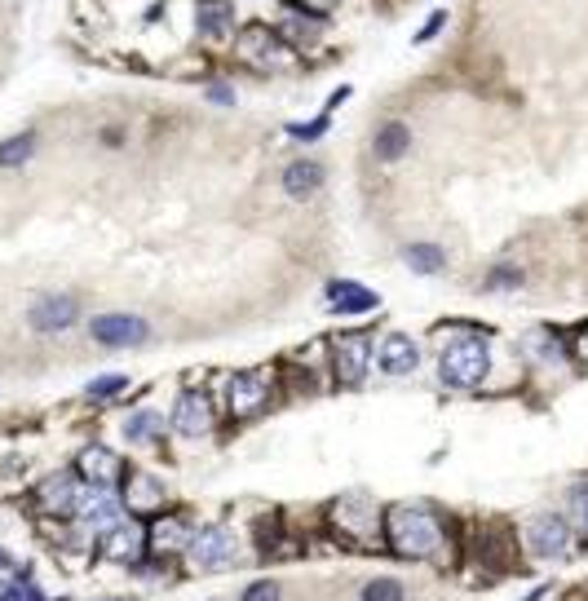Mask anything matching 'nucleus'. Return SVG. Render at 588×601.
<instances>
[{
  "mask_svg": "<svg viewBox=\"0 0 588 601\" xmlns=\"http://www.w3.org/2000/svg\"><path fill=\"white\" fill-rule=\"evenodd\" d=\"M385 535H389L394 553H403V558H438L443 540H447L443 521L420 504H394L385 518Z\"/></svg>",
  "mask_w": 588,
  "mask_h": 601,
  "instance_id": "f257e3e1",
  "label": "nucleus"
},
{
  "mask_svg": "<svg viewBox=\"0 0 588 601\" xmlns=\"http://www.w3.org/2000/svg\"><path fill=\"white\" fill-rule=\"evenodd\" d=\"M438 371H443V380H447L452 390H473V385H482V376L491 371V354H487L482 341L464 336V341H456V345L443 350Z\"/></svg>",
  "mask_w": 588,
  "mask_h": 601,
  "instance_id": "f03ea898",
  "label": "nucleus"
},
{
  "mask_svg": "<svg viewBox=\"0 0 588 601\" xmlns=\"http://www.w3.org/2000/svg\"><path fill=\"white\" fill-rule=\"evenodd\" d=\"M235 553H239V544L226 526H209V531L191 535V544H186V558H191L195 570H226L235 561Z\"/></svg>",
  "mask_w": 588,
  "mask_h": 601,
  "instance_id": "7ed1b4c3",
  "label": "nucleus"
},
{
  "mask_svg": "<svg viewBox=\"0 0 588 601\" xmlns=\"http://www.w3.org/2000/svg\"><path fill=\"white\" fill-rule=\"evenodd\" d=\"M226 399H230V416L235 420H248V416H257L270 402V376L266 371H239V376H230Z\"/></svg>",
  "mask_w": 588,
  "mask_h": 601,
  "instance_id": "20e7f679",
  "label": "nucleus"
},
{
  "mask_svg": "<svg viewBox=\"0 0 588 601\" xmlns=\"http://www.w3.org/2000/svg\"><path fill=\"white\" fill-rule=\"evenodd\" d=\"M76 513H80V521L93 531V535H107V531L120 521L125 504H120V495H116L111 486H93V491H84V495H80Z\"/></svg>",
  "mask_w": 588,
  "mask_h": 601,
  "instance_id": "39448f33",
  "label": "nucleus"
},
{
  "mask_svg": "<svg viewBox=\"0 0 588 601\" xmlns=\"http://www.w3.org/2000/svg\"><path fill=\"white\" fill-rule=\"evenodd\" d=\"M89 332H93V341H98V345H111V350L142 345V341L151 336L146 319H137V315H102V319H93Z\"/></svg>",
  "mask_w": 588,
  "mask_h": 601,
  "instance_id": "423d86ee",
  "label": "nucleus"
},
{
  "mask_svg": "<svg viewBox=\"0 0 588 601\" xmlns=\"http://www.w3.org/2000/svg\"><path fill=\"white\" fill-rule=\"evenodd\" d=\"M527 549L536 553V558H566L571 553V526L562 518H553V513H545V518H536L531 526H527Z\"/></svg>",
  "mask_w": 588,
  "mask_h": 601,
  "instance_id": "0eeeda50",
  "label": "nucleus"
},
{
  "mask_svg": "<svg viewBox=\"0 0 588 601\" xmlns=\"http://www.w3.org/2000/svg\"><path fill=\"white\" fill-rule=\"evenodd\" d=\"M76 319H80V301L71 292H53V296H41L32 305V327L36 332H67Z\"/></svg>",
  "mask_w": 588,
  "mask_h": 601,
  "instance_id": "6e6552de",
  "label": "nucleus"
},
{
  "mask_svg": "<svg viewBox=\"0 0 588 601\" xmlns=\"http://www.w3.org/2000/svg\"><path fill=\"white\" fill-rule=\"evenodd\" d=\"M173 429H177L182 438H200V434L212 429V407L200 390H186V394L177 399V407H173Z\"/></svg>",
  "mask_w": 588,
  "mask_h": 601,
  "instance_id": "1a4fd4ad",
  "label": "nucleus"
},
{
  "mask_svg": "<svg viewBox=\"0 0 588 601\" xmlns=\"http://www.w3.org/2000/svg\"><path fill=\"white\" fill-rule=\"evenodd\" d=\"M332 367H336V380L341 385H359L368 376V336H341L336 341V354H332Z\"/></svg>",
  "mask_w": 588,
  "mask_h": 601,
  "instance_id": "9d476101",
  "label": "nucleus"
},
{
  "mask_svg": "<svg viewBox=\"0 0 588 601\" xmlns=\"http://www.w3.org/2000/svg\"><path fill=\"white\" fill-rule=\"evenodd\" d=\"M84 486L76 474H53V478L41 486V509L44 513H58V518H67V513H76V504H80Z\"/></svg>",
  "mask_w": 588,
  "mask_h": 601,
  "instance_id": "9b49d317",
  "label": "nucleus"
},
{
  "mask_svg": "<svg viewBox=\"0 0 588 601\" xmlns=\"http://www.w3.org/2000/svg\"><path fill=\"white\" fill-rule=\"evenodd\" d=\"M332 518H336V526L350 531V535H372V531H377V504L363 500V495H345V500L332 509Z\"/></svg>",
  "mask_w": 588,
  "mask_h": 601,
  "instance_id": "f8f14e48",
  "label": "nucleus"
},
{
  "mask_svg": "<svg viewBox=\"0 0 588 601\" xmlns=\"http://www.w3.org/2000/svg\"><path fill=\"white\" fill-rule=\"evenodd\" d=\"M142 549H146V531L133 526V521H116V526L107 531V544H102V553L111 561H137Z\"/></svg>",
  "mask_w": 588,
  "mask_h": 601,
  "instance_id": "ddd939ff",
  "label": "nucleus"
},
{
  "mask_svg": "<svg viewBox=\"0 0 588 601\" xmlns=\"http://www.w3.org/2000/svg\"><path fill=\"white\" fill-rule=\"evenodd\" d=\"M416 341L412 336H403V332H394V336H385V345H380V367L389 371V376H407V371H416Z\"/></svg>",
  "mask_w": 588,
  "mask_h": 601,
  "instance_id": "4468645a",
  "label": "nucleus"
},
{
  "mask_svg": "<svg viewBox=\"0 0 588 601\" xmlns=\"http://www.w3.org/2000/svg\"><path fill=\"white\" fill-rule=\"evenodd\" d=\"M191 544V531H186V521L182 518H160L151 531H146V549L151 553H177V549H186Z\"/></svg>",
  "mask_w": 588,
  "mask_h": 601,
  "instance_id": "2eb2a0df",
  "label": "nucleus"
},
{
  "mask_svg": "<svg viewBox=\"0 0 588 601\" xmlns=\"http://www.w3.org/2000/svg\"><path fill=\"white\" fill-rule=\"evenodd\" d=\"M80 474L93 482V486H116L125 469H120V460H116L111 451H102V446H89V451L80 455Z\"/></svg>",
  "mask_w": 588,
  "mask_h": 601,
  "instance_id": "dca6fc26",
  "label": "nucleus"
},
{
  "mask_svg": "<svg viewBox=\"0 0 588 601\" xmlns=\"http://www.w3.org/2000/svg\"><path fill=\"white\" fill-rule=\"evenodd\" d=\"M319 182H323V168H319L314 160H296V164H288V173H284V191H288L293 200L314 195V191H319Z\"/></svg>",
  "mask_w": 588,
  "mask_h": 601,
  "instance_id": "f3484780",
  "label": "nucleus"
},
{
  "mask_svg": "<svg viewBox=\"0 0 588 601\" xmlns=\"http://www.w3.org/2000/svg\"><path fill=\"white\" fill-rule=\"evenodd\" d=\"M195 18H200V32H204V36H212V41L230 36V27H235V9H230L226 0H204Z\"/></svg>",
  "mask_w": 588,
  "mask_h": 601,
  "instance_id": "a211bd4d",
  "label": "nucleus"
},
{
  "mask_svg": "<svg viewBox=\"0 0 588 601\" xmlns=\"http://www.w3.org/2000/svg\"><path fill=\"white\" fill-rule=\"evenodd\" d=\"M328 296L336 301V310L341 315H363V310H377V296L372 292H363V287H354L350 279H341L328 287Z\"/></svg>",
  "mask_w": 588,
  "mask_h": 601,
  "instance_id": "6ab92c4d",
  "label": "nucleus"
},
{
  "mask_svg": "<svg viewBox=\"0 0 588 601\" xmlns=\"http://www.w3.org/2000/svg\"><path fill=\"white\" fill-rule=\"evenodd\" d=\"M128 504L133 509H160L164 504V486L151 474H128Z\"/></svg>",
  "mask_w": 588,
  "mask_h": 601,
  "instance_id": "aec40b11",
  "label": "nucleus"
},
{
  "mask_svg": "<svg viewBox=\"0 0 588 601\" xmlns=\"http://www.w3.org/2000/svg\"><path fill=\"white\" fill-rule=\"evenodd\" d=\"M407 146H412V133H407V124L389 120L377 133V155H380V160H403V155H407Z\"/></svg>",
  "mask_w": 588,
  "mask_h": 601,
  "instance_id": "412c9836",
  "label": "nucleus"
},
{
  "mask_svg": "<svg viewBox=\"0 0 588 601\" xmlns=\"http://www.w3.org/2000/svg\"><path fill=\"white\" fill-rule=\"evenodd\" d=\"M244 58H248V62H261V67H270V62H284L288 53L279 49L275 36H266V32H248V41H244Z\"/></svg>",
  "mask_w": 588,
  "mask_h": 601,
  "instance_id": "4be33fe9",
  "label": "nucleus"
},
{
  "mask_svg": "<svg viewBox=\"0 0 588 601\" xmlns=\"http://www.w3.org/2000/svg\"><path fill=\"white\" fill-rule=\"evenodd\" d=\"M403 261L420 270V275H438L443 266H447V252L443 248H434V243H412L407 252H403Z\"/></svg>",
  "mask_w": 588,
  "mask_h": 601,
  "instance_id": "5701e85b",
  "label": "nucleus"
},
{
  "mask_svg": "<svg viewBox=\"0 0 588 601\" xmlns=\"http://www.w3.org/2000/svg\"><path fill=\"white\" fill-rule=\"evenodd\" d=\"M32 151H36V137H32V133L9 137V142L0 146V168H18V164H27L32 160Z\"/></svg>",
  "mask_w": 588,
  "mask_h": 601,
  "instance_id": "b1692460",
  "label": "nucleus"
},
{
  "mask_svg": "<svg viewBox=\"0 0 588 601\" xmlns=\"http://www.w3.org/2000/svg\"><path fill=\"white\" fill-rule=\"evenodd\" d=\"M160 429H164V425H160V416H155V411H137V416L125 425V438L128 442H151Z\"/></svg>",
  "mask_w": 588,
  "mask_h": 601,
  "instance_id": "393cba45",
  "label": "nucleus"
},
{
  "mask_svg": "<svg viewBox=\"0 0 588 601\" xmlns=\"http://www.w3.org/2000/svg\"><path fill=\"white\" fill-rule=\"evenodd\" d=\"M566 513H571V526L588 531V478H580L571 486V500H566Z\"/></svg>",
  "mask_w": 588,
  "mask_h": 601,
  "instance_id": "a878e982",
  "label": "nucleus"
},
{
  "mask_svg": "<svg viewBox=\"0 0 588 601\" xmlns=\"http://www.w3.org/2000/svg\"><path fill=\"white\" fill-rule=\"evenodd\" d=\"M407 593H403V584L398 579H389V575H380V579H372L368 588H363V601H403Z\"/></svg>",
  "mask_w": 588,
  "mask_h": 601,
  "instance_id": "bb28decb",
  "label": "nucleus"
},
{
  "mask_svg": "<svg viewBox=\"0 0 588 601\" xmlns=\"http://www.w3.org/2000/svg\"><path fill=\"white\" fill-rule=\"evenodd\" d=\"M0 601H44V593H36L27 579H18V584H0Z\"/></svg>",
  "mask_w": 588,
  "mask_h": 601,
  "instance_id": "cd10ccee",
  "label": "nucleus"
},
{
  "mask_svg": "<svg viewBox=\"0 0 588 601\" xmlns=\"http://www.w3.org/2000/svg\"><path fill=\"white\" fill-rule=\"evenodd\" d=\"M522 283V270H513V266H496L491 275H487V287L491 292H504V287H518Z\"/></svg>",
  "mask_w": 588,
  "mask_h": 601,
  "instance_id": "c85d7f7f",
  "label": "nucleus"
},
{
  "mask_svg": "<svg viewBox=\"0 0 588 601\" xmlns=\"http://www.w3.org/2000/svg\"><path fill=\"white\" fill-rule=\"evenodd\" d=\"M125 385H128L125 376H102V380H93V385H89V394H93V399H111V394H120Z\"/></svg>",
  "mask_w": 588,
  "mask_h": 601,
  "instance_id": "c756f323",
  "label": "nucleus"
},
{
  "mask_svg": "<svg viewBox=\"0 0 588 601\" xmlns=\"http://www.w3.org/2000/svg\"><path fill=\"white\" fill-rule=\"evenodd\" d=\"M244 601H279V584L275 579H257L248 593H244Z\"/></svg>",
  "mask_w": 588,
  "mask_h": 601,
  "instance_id": "7c9ffc66",
  "label": "nucleus"
},
{
  "mask_svg": "<svg viewBox=\"0 0 588 601\" xmlns=\"http://www.w3.org/2000/svg\"><path fill=\"white\" fill-rule=\"evenodd\" d=\"M323 128H328V120H314V124H293V133H296V137H319Z\"/></svg>",
  "mask_w": 588,
  "mask_h": 601,
  "instance_id": "2f4dec72",
  "label": "nucleus"
},
{
  "mask_svg": "<svg viewBox=\"0 0 588 601\" xmlns=\"http://www.w3.org/2000/svg\"><path fill=\"white\" fill-rule=\"evenodd\" d=\"M580 359L588 362V327H584V332H580Z\"/></svg>",
  "mask_w": 588,
  "mask_h": 601,
  "instance_id": "473e14b6",
  "label": "nucleus"
},
{
  "mask_svg": "<svg viewBox=\"0 0 588 601\" xmlns=\"http://www.w3.org/2000/svg\"><path fill=\"white\" fill-rule=\"evenodd\" d=\"M305 5H314V9H332L336 0H305Z\"/></svg>",
  "mask_w": 588,
  "mask_h": 601,
  "instance_id": "72a5a7b5",
  "label": "nucleus"
},
{
  "mask_svg": "<svg viewBox=\"0 0 588 601\" xmlns=\"http://www.w3.org/2000/svg\"><path fill=\"white\" fill-rule=\"evenodd\" d=\"M5 561H9V553H0V566H5Z\"/></svg>",
  "mask_w": 588,
  "mask_h": 601,
  "instance_id": "f704fd0d",
  "label": "nucleus"
}]
</instances>
